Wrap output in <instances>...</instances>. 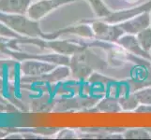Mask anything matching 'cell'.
<instances>
[{"label":"cell","mask_w":151,"mask_h":140,"mask_svg":"<svg viewBox=\"0 0 151 140\" xmlns=\"http://www.w3.org/2000/svg\"><path fill=\"white\" fill-rule=\"evenodd\" d=\"M135 112H137V113H144V114H150L151 113V106L139 105V107L136 108Z\"/></svg>","instance_id":"obj_22"},{"label":"cell","mask_w":151,"mask_h":140,"mask_svg":"<svg viewBox=\"0 0 151 140\" xmlns=\"http://www.w3.org/2000/svg\"><path fill=\"white\" fill-rule=\"evenodd\" d=\"M149 86H151V65H150V73H149Z\"/></svg>","instance_id":"obj_24"},{"label":"cell","mask_w":151,"mask_h":140,"mask_svg":"<svg viewBox=\"0 0 151 140\" xmlns=\"http://www.w3.org/2000/svg\"><path fill=\"white\" fill-rule=\"evenodd\" d=\"M33 0H0V12L8 14H27Z\"/></svg>","instance_id":"obj_12"},{"label":"cell","mask_w":151,"mask_h":140,"mask_svg":"<svg viewBox=\"0 0 151 140\" xmlns=\"http://www.w3.org/2000/svg\"><path fill=\"white\" fill-rule=\"evenodd\" d=\"M151 10V0L145 2V4L139 5V6L133 7L131 9H124L117 10V11H112V13L108 17L101 19L111 23H119L124 21H127L131 18L137 16L139 14H142L144 12H148Z\"/></svg>","instance_id":"obj_5"},{"label":"cell","mask_w":151,"mask_h":140,"mask_svg":"<svg viewBox=\"0 0 151 140\" xmlns=\"http://www.w3.org/2000/svg\"><path fill=\"white\" fill-rule=\"evenodd\" d=\"M70 77V69L69 65H57L54 70L47 74L38 77H27L24 81L36 82V83H55L66 80Z\"/></svg>","instance_id":"obj_8"},{"label":"cell","mask_w":151,"mask_h":140,"mask_svg":"<svg viewBox=\"0 0 151 140\" xmlns=\"http://www.w3.org/2000/svg\"><path fill=\"white\" fill-rule=\"evenodd\" d=\"M118 101L122 111H129V112L135 111L140 105V103L134 92H131L127 95L119 97Z\"/></svg>","instance_id":"obj_15"},{"label":"cell","mask_w":151,"mask_h":140,"mask_svg":"<svg viewBox=\"0 0 151 140\" xmlns=\"http://www.w3.org/2000/svg\"><path fill=\"white\" fill-rule=\"evenodd\" d=\"M70 77L77 81H86L94 72V68L77 54L70 56Z\"/></svg>","instance_id":"obj_9"},{"label":"cell","mask_w":151,"mask_h":140,"mask_svg":"<svg viewBox=\"0 0 151 140\" xmlns=\"http://www.w3.org/2000/svg\"><path fill=\"white\" fill-rule=\"evenodd\" d=\"M92 111H96L99 113L114 114L122 111V109L120 105H119L118 98L110 95H104L99 100Z\"/></svg>","instance_id":"obj_13"},{"label":"cell","mask_w":151,"mask_h":140,"mask_svg":"<svg viewBox=\"0 0 151 140\" xmlns=\"http://www.w3.org/2000/svg\"><path fill=\"white\" fill-rule=\"evenodd\" d=\"M0 37L10 39V38H21L23 36L14 32L13 30H12L9 26H7L4 23L0 22Z\"/></svg>","instance_id":"obj_19"},{"label":"cell","mask_w":151,"mask_h":140,"mask_svg":"<svg viewBox=\"0 0 151 140\" xmlns=\"http://www.w3.org/2000/svg\"><path fill=\"white\" fill-rule=\"evenodd\" d=\"M57 138H77L78 137V134L76 131L72 130V129H63L61 130L58 134H57Z\"/></svg>","instance_id":"obj_20"},{"label":"cell","mask_w":151,"mask_h":140,"mask_svg":"<svg viewBox=\"0 0 151 140\" xmlns=\"http://www.w3.org/2000/svg\"><path fill=\"white\" fill-rule=\"evenodd\" d=\"M127 3H129V4H132V3H137L140 0H126Z\"/></svg>","instance_id":"obj_23"},{"label":"cell","mask_w":151,"mask_h":140,"mask_svg":"<svg viewBox=\"0 0 151 140\" xmlns=\"http://www.w3.org/2000/svg\"><path fill=\"white\" fill-rule=\"evenodd\" d=\"M9 38H1L0 37V51H2V53H9V50H8V48L9 47V41L8 42V40Z\"/></svg>","instance_id":"obj_21"},{"label":"cell","mask_w":151,"mask_h":140,"mask_svg":"<svg viewBox=\"0 0 151 140\" xmlns=\"http://www.w3.org/2000/svg\"><path fill=\"white\" fill-rule=\"evenodd\" d=\"M149 16H150V27H151V10L149 11Z\"/></svg>","instance_id":"obj_25"},{"label":"cell","mask_w":151,"mask_h":140,"mask_svg":"<svg viewBox=\"0 0 151 140\" xmlns=\"http://www.w3.org/2000/svg\"><path fill=\"white\" fill-rule=\"evenodd\" d=\"M136 38L144 50L150 53L151 51V27H147L136 35Z\"/></svg>","instance_id":"obj_17"},{"label":"cell","mask_w":151,"mask_h":140,"mask_svg":"<svg viewBox=\"0 0 151 140\" xmlns=\"http://www.w3.org/2000/svg\"><path fill=\"white\" fill-rule=\"evenodd\" d=\"M0 22L4 23L14 32L27 38H37L45 40H53L59 38L56 32L50 34L43 33L40 29L39 21H35L25 14H8L0 12Z\"/></svg>","instance_id":"obj_1"},{"label":"cell","mask_w":151,"mask_h":140,"mask_svg":"<svg viewBox=\"0 0 151 140\" xmlns=\"http://www.w3.org/2000/svg\"><path fill=\"white\" fill-rule=\"evenodd\" d=\"M140 105L151 106V86H147L134 92Z\"/></svg>","instance_id":"obj_18"},{"label":"cell","mask_w":151,"mask_h":140,"mask_svg":"<svg viewBox=\"0 0 151 140\" xmlns=\"http://www.w3.org/2000/svg\"><path fill=\"white\" fill-rule=\"evenodd\" d=\"M80 0H38L30 5L27 16L35 21H40L53 10L67 4H71Z\"/></svg>","instance_id":"obj_3"},{"label":"cell","mask_w":151,"mask_h":140,"mask_svg":"<svg viewBox=\"0 0 151 140\" xmlns=\"http://www.w3.org/2000/svg\"><path fill=\"white\" fill-rule=\"evenodd\" d=\"M123 137L126 139H151V133L147 128H132L125 130Z\"/></svg>","instance_id":"obj_16"},{"label":"cell","mask_w":151,"mask_h":140,"mask_svg":"<svg viewBox=\"0 0 151 140\" xmlns=\"http://www.w3.org/2000/svg\"><path fill=\"white\" fill-rule=\"evenodd\" d=\"M86 47H89V44L72 39L56 38L53 40H46V49H51L54 50V53L70 57L79 53Z\"/></svg>","instance_id":"obj_4"},{"label":"cell","mask_w":151,"mask_h":140,"mask_svg":"<svg viewBox=\"0 0 151 140\" xmlns=\"http://www.w3.org/2000/svg\"><path fill=\"white\" fill-rule=\"evenodd\" d=\"M9 54L13 56L17 60H27V59H36L43 62L54 64L55 65H70V57L62 55L59 53H49V54H32L25 53H18V51H9Z\"/></svg>","instance_id":"obj_6"},{"label":"cell","mask_w":151,"mask_h":140,"mask_svg":"<svg viewBox=\"0 0 151 140\" xmlns=\"http://www.w3.org/2000/svg\"><path fill=\"white\" fill-rule=\"evenodd\" d=\"M125 34H131L136 36L142 30L150 26V16L149 11L139 14L137 16L131 18L122 23H117Z\"/></svg>","instance_id":"obj_11"},{"label":"cell","mask_w":151,"mask_h":140,"mask_svg":"<svg viewBox=\"0 0 151 140\" xmlns=\"http://www.w3.org/2000/svg\"><path fill=\"white\" fill-rule=\"evenodd\" d=\"M148 130H149V131H150V133H151V129H148Z\"/></svg>","instance_id":"obj_27"},{"label":"cell","mask_w":151,"mask_h":140,"mask_svg":"<svg viewBox=\"0 0 151 140\" xmlns=\"http://www.w3.org/2000/svg\"><path fill=\"white\" fill-rule=\"evenodd\" d=\"M57 65L36 59L23 60L21 63V71L25 77H38L47 74L54 70Z\"/></svg>","instance_id":"obj_7"},{"label":"cell","mask_w":151,"mask_h":140,"mask_svg":"<svg viewBox=\"0 0 151 140\" xmlns=\"http://www.w3.org/2000/svg\"><path fill=\"white\" fill-rule=\"evenodd\" d=\"M91 26L94 34V39L108 43H116L118 38L124 35V31L117 23H111L101 19L83 20Z\"/></svg>","instance_id":"obj_2"},{"label":"cell","mask_w":151,"mask_h":140,"mask_svg":"<svg viewBox=\"0 0 151 140\" xmlns=\"http://www.w3.org/2000/svg\"><path fill=\"white\" fill-rule=\"evenodd\" d=\"M116 44L120 46L127 53L137 57H140V58H144L150 61V53L143 50L135 35H131V34L122 35L116 41Z\"/></svg>","instance_id":"obj_10"},{"label":"cell","mask_w":151,"mask_h":140,"mask_svg":"<svg viewBox=\"0 0 151 140\" xmlns=\"http://www.w3.org/2000/svg\"><path fill=\"white\" fill-rule=\"evenodd\" d=\"M150 63H151V51H150Z\"/></svg>","instance_id":"obj_26"},{"label":"cell","mask_w":151,"mask_h":140,"mask_svg":"<svg viewBox=\"0 0 151 140\" xmlns=\"http://www.w3.org/2000/svg\"><path fill=\"white\" fill-rule=\"evenodd\" d=\"M86 1L89 3L96 19H104L112 13V10L109 9L102 0H86Z\"/></svg>","instance_id":"obj_14"}]
</instances>
